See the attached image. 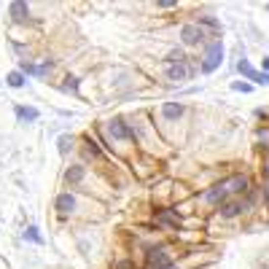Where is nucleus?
I'll return each instance as SVG.
<instances>
[{
  "label": "nucleus",
  "instance_id": "f257e3e1",
  "mask_svg": "<svg viewBox=\"0 0 269 269\" xmlns=\"http://www.w3.org/2000/svg\"><path fill=\"white\" fill-rule=\"evenodd\" d=\"M240 191H247V178L245 175H231L226 180H221L218 186H213L210 191L202 194L204 202H226L229 194H240Z\"/></svg>",
  "mask_w": 269,
  "mask_h": 269
},
{
  "label": "nucleus",
  "instance_id": "f03ea898",
  "mask_svg": "<svg viewBox=\"0 0 269 269\" xmlns=\"http://www.w3.org/2000/svg\"><path fill=\"white\" fill-rule=\"evenodd\" d=\"M224 62V43L213 41L207 48H204V59H202V73H213L215 67H221Z\"/></svg>",
  "mask_w": 269,
  "mask_h": 269
},
{
  "label": "nucleus",
  "instance_id": "7ed1b4c3",
  "mask_svg": "<svg viewBox=\"0 0 269 269\" xmlns=\"http://www.w3.org/2000/svg\"><path fill=\"white\" fill-rule=\"evenodd\" d=\"M108 132L116 140H134V129L129 127L124 118H111V121H108Z\"/></svg>",
  "mask_w": 269,
  "mask_h": 269
},
{
  "label": "nucleus",
  "instance_id": "20e7f679",
  "mask_svg": "<svg viewBox=\"0 0 269 269\" xmlns=\"http://www.w3.org/2000/svg\"><path fill=\"white\" fill-rule=\"evenodd\" d=\"M180 41L186 46H199L204 41V30L199 24H183L180 27Z\"/></svg>",
  "mask_w": 269,
  "mask_h": 269
},
{
  "label": "nucleus",
  "instance_id": "39448f33",
  "mask_svg": "<svg viewBox=\"0 0 269 269\" xmlns=\"http://www.w3.org/2000/svg\"><path fill=\"white\" fill-rule=\"evenodd\" d=\"M148 264L156 269H170V256L164 247H151L148 250Z\"/></svg>",
  "mask_w": 269,
  "mask_h": 269
},
{
  "label": "nucleus",
  "instance_id": "423d86ee",
  "mask_svg": "<svg viewBox=\"0 0 269 269\" xmlns=\"http://www.w3.org/2000/svg\"><path fill=\"white\" fill-rule=\"evenodd\" d=\"M167 78H170V81H178V84H180V81L191 78V67H188L186 62L170 65V67H167Z\"/></svg>",
  "mask_w": 269,
  "mask_h": 269
},
{
  "label": "nucleus",
  "instance_id": "0eeeda50",
  "mask_svg": "<svg viewBox=\"0 0 269 269\" xmlns=\"http://www.w3.org/2000/svg\"><path fill=\"white\" fill-rule=\"evenodd\" d=\"M8 14H11V19L19 22V24L30 19V8H27V3H22V0H14V3L8 5Z\"/></svg>",
  "mask_w": 269,
  "mask_h": 269
},
{
  "label": "nucleus",
  "instance_id": "6e6552de",
  "mask_svg": "<svg viewBox=\"0 0 269 269\" xmlns=\"http://www.w3.org/2000/svg\"><path fill=\"white\" fill-rule=\"evenodd\" d=\"M183 111H186V108H183L180 102H164V105H161V116H164L167 121H178V118L183 116Z\"/></svg>",
  "mask_w": 269,
  "mask_h": 269
},
{
  "label": "nucleus",
  "instance_id": "1a4fd4ad",
  "mask_svg": "<svg viewBox=\"0 0 269 269\" xmlns=\"http://www.w3.org/2000/svg\"><path fill=\"white\" fill-rule=\"evenodd\" d=\"M57 210H59V215H70L75 210V197L73 194H59L57 197Z\"/></svg>",
  "mask_w": 269,
  "mask_h": 269
},
{
  "label": "nucleus",
  "instance_id": "9d476101",
  "mask_svg": "<svg viewBox=\"0 0 269 269\" xmlns=\"http://www.w3.org/2000/svg\"><path fill=\"white\" fill-rule=\"evenodd\" d=\"M221 215H224V218H234V215H240L242 210H245V204L242 202H221Z\"/></svg>",
  "mask_w": 269,
  "mask_h": 269
},
{
  "label": "nucleus",
  "instance_id": "9b49d317",
  "mask_svg": "<svg viewBox=\"0 0 269 269\" xmlns=\"http://www.w3.org/2000/svg\"><path fill=\"white\" fill-rule=\"evenodd\" d=\"M16 116H19L22 118V121H35V118H38V111H35V108H16Z\"/></svg>",
  "mask_w": 269,
  "mask_h": 269
},
{
  "label": "nucleus",
  "instance_id": "f8f14e48",
  "mask_svg": "<svg viewBox=\"0 0 269 269\" xmlns=\"http://www.w3.org/2000/svg\"><path fill=\"white\" fill-rule=\"evenodd\" d=\"M81 178H84V167H78V164L70 167V170L65 172V180H67V183H78Z\"/></svg>",
  "mask_w": 269,
  "mask_h": 269
},
{
  "label": "nucleus",
  "instance_id": "ddd939ff",
  "mask_svg": "<svg viewBox=\"0 0 269 269\" xmlns=\"http://www.w3.org/2000/svg\"><path fill=\"white\" fill-rule=\"evenodd\" d=\"M5 84L14 86V89H19V86H24V73L22 70H16V73H8V78H5Z\"/></svg>",
  "mask_w": 269,
  "mask_h": 269
},
{
  "label": "nucleus",
  "instance_id": "4468645a",
  "mask_svg": "<svg viewBox=\"0 0 269 269\" xmlns=\"http://www.w3.org/2000/svg\"><path fill=\"white\" fill-rule=\"evenodd\" d=\"M24 240L35 242V245H43V237L38 234V229H35V226H27V229H24Z\"/></svg>",
  "mask_w": 269,
  "mask_h": 269
},
{
  "label": "nucleus",
  "instance_id": "2eb2a0df",
  "mask_svg": "<svg viewBox=\"0 0 269 269\" xmlns=\"http://www.w3.org/2000/svg\"><path fill=\"white\" fill-rule=\"evenodd\" d=\"M57 145H59V154H67V151L73 148V137H70V134H59Z\"/></svg>",
  "mask_w": 269,
  "mask_h": 269
},
{
  "label": "nucleus",
  "instance_id": "dca6fc26",
  "mask_svg": "<svg viewBox=\"0 0 269 269\" xmlns=\"http://www.w3.org/2000/svg\"><path fill=\"white\" fill-rule=\"evenodd\" d=\"M199 27H210V30H221V22L218 19H213V16H199V22H197Z\"/></svg>",
  "mask_w": 269,
  "mask_h": 269
},
{
  "label": "nucleus",
  "instance_id": "f3484780",
  "mask_svg": "<svg viewBox=\"0 0 269 269\" xmlns=\"http://www.w3.org/2000/svg\"><path fill=\"white\" fill-rule=\"evenodd\" d=\"M167 62L170 65H178V62H186V54L180 51V48H172L170 54H167Z\"/></svg>",
  "mask_w": 269,
  "mask_h": 269
},
{
  "label": "nucleus",
  "instance_id": "a211bd4d",
  "mask_svg": "<svg viewBox=\"0 0 269 269\" xmlns=\"http://www.w3.org/2000/svg\"><path fill=\"white\" fill-rule=\"evenodd\" d=\"M250 81H256V84H261V86H269V73H258V70H253Z\"/></svg>",
  "mask_w": 269,
  "mask_h": 269
},
{
  "label": "nucleus",
  "instance_id": "6ab92c4d",
  "mask_svg": "<svg viewBox=\"0 0 269 269\" xmlns=\"http://www.w3.org/2000/svg\"><path fill=\"white\" fill-rule=\"evenodd\" d=\"M237 70H240V73H242V75H245V78H250V75H253V67H250V65H247V62H245V59H242V62H240V65H237Z\"/></svg>",
  "mask_w": 269,
  "mask_h": 269
},
{
  "label": "nucleus",
  "instance_id": "aec40b11",
  "mask_svg": "<svg viewBox=\"0 0 269 269\" xmlns=\"http://www.w3.org/2000/svg\"><path fill=\"white\" fill-rule=\"evenodd\" d=\"M159 221H164V224H172V226H178V218L172 213H159Z\"/></svg>",
  "mask_w": 269,
  "mask_h": 269
},
{
  "label": "nucleus",
  "instance_id": "412c9836",
  "mask_svg": "<svg viewBox=\"0 0 269 269\" xmlns=\"http://www.w3.org/2000/svg\"><path fill=\"white\" fill-rule=\"evenodd\" d=\"M65 89L75 91V89H78V78H70V75H67V78H65Z\"/></svg>",
  "mask_w": 269,
  "mask_h": 269
},
{
  "label": "nucleus",
  "instance_id": "4be33fe9",
  "mask_svg": "<svg viewBox=\"0 0 269 269\" xmlns=\"http://www.w3.org/2000/svg\"><path fill=\"white\" fill-rule=\"evenodd\" d=\"M231 89H234V91H245V94H247V91H250V84H240V81H234Z\"/></svg>",
  "mask_w": 269,
  "mask_h": 269
},
{
  "label": "nucleus",
  "instance_id": "5701e85b",
  "mask_svg": "<svg viewBox=\"0 0 269 269\" xmlns=\"http://www.w3.org/2000/svg\"><path fill=\"white\" fill-rule=\"evenodd\" d=\"M161 8H170V5H175V0H159Z\"/></svg>",
  "mask_w": 269,
  "mask_h": 269
},
{
  "label": "nucleus",
  "instance_id": "b1692460",
  "mask_svg": "<svg viewBox=\"0 0 269 269\" xmlns=\"http://www.w3.org/2000/svg\"><path fill=\"white\" fill-rule=\"evenodd\" d=\"M261 67H267V73H269V57H264V62H261Z\"/></svg>",
  "mask_w": 269,
  "mask_h": 269
},
{
  "label": "nucleus",
  "instance_id": "393cba45",
  "mask_svg": "<svg viewBox=\"0 0 269 269\" xmlns=\"http://www.w3.org/2000/svg\"><path fill=\"white\" fill-rule=\"evenodd\" d=\"M264 172H267V178H269V161H267V164H264Z\"/></svg>",
  "mask_w": 269,
  "mask_h": 269
},
{
  "label": "nucleus",
  "instance_id": "a878e982",
  "mask_svg": "<svg viewBox=\"0 0 269 269\" xmlns=\"http://www.w3.org/2000/svg\"><path fill=\"white\" fill-rule=\"evenodd\" d=\"M267 8H269V5H267Z\"/></svg>",
  "mask_w": 269,
  "mask_h": 269
}]
</instances>
